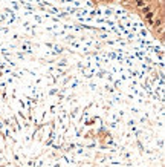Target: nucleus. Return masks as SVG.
Returning a JSON list of instances; mask_svg holds the SVG:
<instances>
[{
	"instance_id": "1",
	"label": "nucleus",
	"mask_w": 165,
	"mask_h": 167,
	"mask_svg": "<svg viewBox=\"0 0 165 167\" xmlns=\"http://www.w3.org/2000/svg\"><path fill=\"white\" fill-rule=\"evenodd\" d=\"M142 17H144V20H145V23H147L148 26H153V23H155V20H156V17H158V12H156L155 9H151V11L142 14Z\"/></svg>"
},
{
	"instance_id": "2",
	"label": "nucleus",
	"mask_w": 165,
	"mask_h": 167,
	"mask_svg": "<svg viewBox=\"0 0 165 167\" xmlns=\"http://www.w3.org/2000/svg\"><path fill=\"white\" fill-rule=\"evenodd\" d=\"M131 3L135 5V8H136V9H139V11H141V9H142V8L148 3V2H147V0H133Z\"/></svg>"
}]
</instances>
